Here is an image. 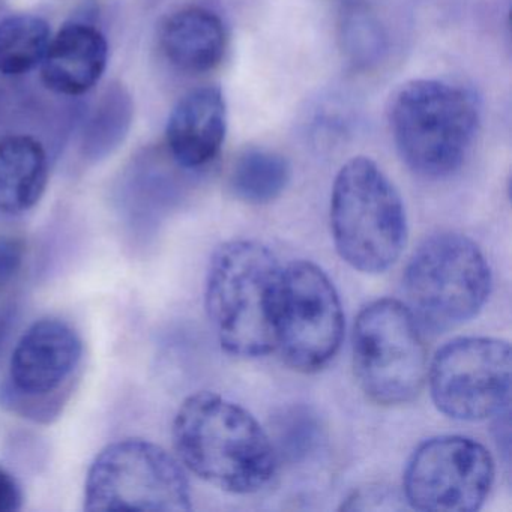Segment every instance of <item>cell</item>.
<instances>
[{"label":"cell","instance_id":"obj_1","mask_svg":"<svg viewBox=\"0 0 512 512\" xmlns=\"http://www.w3.org/2000/svg\"><path fill=\"white\" fill-rule=\"evenodd\" d=\"M179 461L220 490L251 494L277 475L274 443L244 407L214 392L185 398L172 425Z\"/></svg>","mask_w":512,"mask_h":512},{"label":"cell","instance_id":"obj_2","mask_svg":"<svg viewBox=\"0 0 512 512\" xmlns=\"http://www.w3.org/2000/svg\"><path fill=\"white\" fill-rule=\"evenodd\" d=\"M283 268L265 245L230 241L217 248L206 275L205 304L227 353L259 358L277 349Z\"/></svg>","mask_w":512,"mask_h":512},{"label":"cell","instance_id":"obj_3","mask_svg":"<svg viewBox=\"0 0 512 512\" xmlns=\"http://www.w3.org/2000/svg\"><path fill=\"white\" fill-rule=\"evenodd\" d=\"M331 230L341 259L356 271L380 274L407 244V217L400 193L373 160L347 161L334 181Z\"/></svg>","mask_w":512,"mask_h":512},{"label":"cell","instance_id":"obj_4","mask_svg":"<svg viewBox=\"0 0 512 512\" xmlns=\"http://www.w3.org/2000/svg\"><path fill=\"white\" fill-rule=\"evenodd\" d=\"M479 110L466 89L442 80H413L392 103L398 154L424 178H445L463 164L478 133Z\"/></svg>","mask_w":512,"mask_h":512},{"label":"cell","instance_id":"obj_5","mask_svg":"<svg viewBox=\"0 0 512 512\" xmlns=\"http://www.w3.org/2000/svg\"><path fill=\"white\" fill-rule=\"evenodd\" d=\"M491 271L464 235L440 233L419 245L404 272L407 308L416 322L445 331L473 319L487 302Z\"/></svg>","mask_w":512,"mask_h":512},{"label":"cell","instance_id":"obj_6","mask_svg":"<svg viewBox=\"0 0 512 512\" xmlns=\"http://www.w3.org/2000/svg\"><path fill=\"white\" fill-rule=\"evenodd\" d=\"M190 482L181 463L157 443L122 439L101 449L85 481V511L185 512Z\"/></svg>","mask_w":512,"mask_h":512},{"label":"cell","instance_id":"obj_7","mask_svg":"<svg viewBox=\"0 0 512 512\" xmlns=\"http://www.w3.org/2000/svg\"><path fill=\"white\" fill-rule=\"evenodd\" d=\"M353 364L362 391L382 406L409 403L427 377V350L418 322L397 299H377L359 313Z\"/></svg>","mask_w":512,"mask_h":512},{"label":"cell","instance_id":"obj_8","mask_svg":"<svg viewBox=\"0 0 512 512\" xmlns=\"http://www.w3.org/2000/svg\"><path fill=\"white\" fill-rule=\"evenodd\" d=\"M427 371L433 403L449 418L482 421L509 409L511 346L506 341L457 338L436 353Z\"/></svg>","mask_w":512,"mask_h":512},{"label":"cell","instance_id":"obj_9","mask_svg":"<svg viewBox=\"0 0 512 512\" xmlns=\"http://www.w3.org/2000/svg\"><path fill=\"white\" fill-rule=\"evenodd\" d=\"M344 314L328 275L299 260L283 269L277 349L299 373L325 368L340 350Z\"/></svg>","mask_w":512,"mask_h":512},{"label":"cell","instance_id":"obj_10","mask_svg":"<svg viewBox=\"0 0 512 512\" xmlns=\"http://www.w3.org/2000/svg\"><path fill=\"white\" fill-rule=\"evenodd\" d=\"M494 481V461L484 445L463 436L422 443L404 470L407 503L418 511L473 512Z\"/></svg>","mask_w":512,"mask_h":512},{"label":"cell","instance_id":"obj_11","mask_svg":"<svg viewBox=\"0 0 512 512\" xmlns=\"http://www.w3.org/2000/svg\"><path fill=\"white\" fill-rule=\"evenodd\" d=\"M82 356L79 332L65 320L44 317L32 323L17 341L8 379L19 394L44 397L70 379Z\"/></svg>","mask_w":512,"mask_h":512},{"label":"cell","instance_id":"obj_12","mask_svg":"<svg viewBox=\"0 0 512 512\" xmlns=\"http://www.w3.org/2000/svg\"><path fill=\"white\" fill-rule=\"evenodd\" d=\"M227 131V107L217 86L185 94L173 107L166 127L170 157L182 169L196 170L221 151Z\"/></svg>","mask_w":512,"mask_h":512},{"label":"cell","instance_id":"obj_13","mask_svg":"<svg viewBox=\"0 0 512 512\" xmlns=\"http://www.w3.org/2000/svg\"><path fill=\"white\" fill-rule=\"evenodd\" d=\"M109 43L95 26L73 22L52 37L41 62V82L53 94L82 97L103 79Z\"/></svg>","mask_w":512,"mask_h":512},{"label":"cell","instance_id":"obj_14","mask_svg":"<svg viewBox=\"0 0 512 512\" xmlns=\"http://www.w3.org/2000/svg\"><path fill=\"white\" fill-rule=\"evenodd\" d=\"M160 49L164 58L187 74H205L223 61L227 32L223 20L200 7L176 11L160 28Z\"/></svg>","mask_w":512,"mask_h":512},{"label":"cell","instance_id":"obj_15","mask_svg":"<svg viewBox=\"0 0 512 512\" xmlns=\"http://www.w3.org/2000/svg\"><path fill=\"white\" fill-rule=\"evenodd\" d=\"M46 148L28 134L0 137V214L23 215L43 199L49 184Z\"/></svg>","mask_w":512,"mask_h":512},{"label":"cell","instance_id":"obj_16","mask_svg":"<svg viewBox=\"0 0 512 512\" xmlns=\"http://www.w3.org/2000/svg\"><path fill=\"white\" fill-rule=\"evenodd\" d=\"M134 121V103L122 83H112L98 98L83 125L82 154L86 160H106L127 140Z\"/></svg>","mask_w":512,"mask_h":512},{"label":"cell","instance_id":"obj_17","mask_svg":"<svg viewBox=\"0 0 512 512\" xmlns=\"http://www.w3.org/2000/svg\"><path fill=\"white\" fill-rule=\"evenodd\" d=\"M52 40V29L35 14L0 19V74L20 77L40 67Z\"/></svg>","mask_w":512,"mask_h":512},{"label":"cell","instance_id":"obj_18","mask_svg":"<svg viewBox=\"0 0 512 512\" xmlns=\"http://www.w3.org/2000/svg\"><path fill=\"white\" fill-rule=\"evenodd\" d=\"M290 181V166L283 155L266 149H247L230 170L235 197L250 205H265L281 196Z\"/></svg>","mask_w":512,"mask_h":512},{"label":"cell","instance_id":"obj_19","mask_svg":"<svg viewBox=\"0 0 512 512\" xmlns=\"http://www.w3.org/2000/svg\"><path fill=\"white\" fill-rule=\"evenodd\" d=\"M280 428V439H283L281 442H284L293 457H296L299 452H307L313 443L316 425L313 424L311 418H308L307 413H292L287 416Z\"/></svg>","mask_w":512,"mask_h":512},{"label":"cell","instance_id":"obj_20","mask_svg":"<svg viewBox=\"0 0 512 512\" xmlns=\"http://www.w3.org/2000/svg\"><path fill=\"white\" fill-rule=\"evenodd\" d=\"M25 259L26 245L22 239L0 235V287L7 286L20 274Z\"/></svg>","mask_w":512,"mask_h":512},{"label":"cell","instance_id":"obj_21","mask_svg":"<svg viewBox=\"0 0 512 512\" xmlns=\"http://www.w3.org/2000/svg\"><path fill=\"white\" fill-rule=\"evenodd\" d=\"M23 505V491L19 481L4 467H0V512L19 511Z\"/></svg>","mask_w":512,"mask_h":512},{"label":"cell","instance_id":"obj_22","mask_svg":"<svg viewBox=\"0 0 512 512\" xmlns=\"http://www.w3.org/2000/svg\"><path fill=\"white\" fill-rule=\"evenodd\" d=\"M2 112H4V97H2V92H0V118H2Z\"/></svg>","mask_w":512,"mask_h":512}]
</instances>
